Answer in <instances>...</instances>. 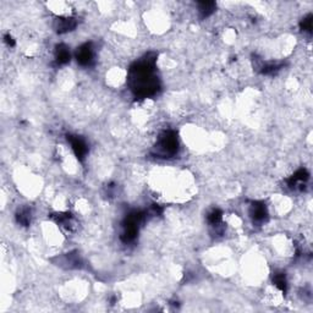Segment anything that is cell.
Here are the masks:
<instances>
[{
    "label": "cell",
    "instance_id": "4fadbf2b",
    "mask_svg": "<svg viewBox=\"0 0 313 313\" xmlns=\"http://www.w3.org/2000/svg\"><path fill=\"white\" fill-rule=\"evenodd\" d=\"M16 219H17L18 224L23 225V227H28L31 223V211L28 208L21 209L17 213V215H16Z\"/></svg>",
    "mask_w": 313,
    "mask_h": 313
},
{
    "label": "cell",
    "instance_id": "ba28073f",
    "mask_svg": "<svg viewBox=\"0 0 313 313\" xmlns=\"http://www.w3.org/2000/svg\"><path fill=\"white\" fill-rule=\"evenodd\" d=\"M76 20L72 17H58L55 20V23H54V27H55L56 32L61 34L67 33V32L72 31L76 27Z\"/></svg>",
    "mask_w": 313,
    "mask_h": 313
},
{
    "label": "cell",
    "instance_id": "9a60e30c",
    "mask_svg": "<svg viewBox=\"0 0 313 313\" xmlns=\"http://www.w3.org/2000/svg\"><path fill=\"white\" fill-rule=\"evenodd\" d=\"M4 42H5L6 44H8V47H10V48H13V47H15V39L13 38V37L10 36V34H5L4 36Z\"/></svg>",
    "mask_w": 313,
    "mask_h": 313
},
{
    "label": "cell",
    "instance_id": "52a82bcc",
    "mask_svg": "<svg viewBox=\"0 0 313 313\" xmlns=\"http://www.w3.org/2000/svg\"><path fill=\"white\" fill-rule=\"evenodd\" d=\"M308 179H310L308 171L306 170V169H298L293 176H290V178L286 180V183H288V186L291 190H302V186L307 182Z\"/></svg>",
    "mask_w": 313,
    "mask_h": 313
},
{
    "label": "cell",
    "instance_id": "5b68a950",
    "mask_svg": "<svg viewBox=\"0 0 313 313\" xmlns=\"http://www.w3.org/2000/svg\"><path fill=\"white\" fill-rule=\"evenodd\" d=\"M67 141L71 145L72 150H74L75 155L77 157L79 161H83L86 158L87 153H88V146H87L86 141L83 138H81L80 136L70 135L67 136Z\"/></svg>",
    "mask_w": 313,
    "mask_h": 313
},
{
    "label": "cell",
    "instance_id": "8fae6325",
    "mask_svg": "<svg viewBox=\"0 0 313 313\" xmlns=\"http://www.w3.org/2000/svg\"><path fill=\"white\" fill-rule=\"evenodd\" d=\"M207 219H208V223L212 225V227L218 228L219 225L222 224V220H223L222 211H220V209H213V211L208 214Z\"/></svg>",
    "mask_w": 313,
    "mask_h": 313
},
{
    "label": "cell",
    "instance_id": "30bf717a",
    "mask_svg": "<svg viewBox=\"0 0 313 313\" xmlns=\"http://www.w3.org/2000/svg\"><path fill=\"white\" fill-rule=\"evenodd\" d=\"M215 10V3L213 1H201L198 3V13L202 18L208 17Z\"/></svg>",
    "mask_w": 313,
    "mask_h": 313
},
{
    "label": "cell",
    "instance_id": "9c48e42d",
    "mask_svg": "<svg viewBox=\"0 0 313 313\" xmlns=\"http://www.w3.org/2000/svg\"><path fill=\"white\" fill-rule=\"evenodd\" d=\"M54 59H55V64L61 66V65H66L71 59V54H70L69 48L65 44H59L55 48V53H54Z\"/></svg>",
    "mask_w": 313,
    "mask_h": 313
},
{
    "label": "cell",
    "instance_id": "8992f818",
    "mask_svg": "<svg viewBox=\"0 0 313 313\" xmlns=\"http://www.w3.org/2000/svg\"><path fill=\"white\" fill-rule=\"evenodd\" d=\"M249 215L256 224H263L268 218L267 207L262 202H253L249 208Z\"/></svg>",
    "mask_w": 313,
    "mask_h": 313
},
{
    "label": "cell",
    "instance_id": "277c9868",
    "mask_svg": "<svg viewBox=\"0 0 313 313\" xmlns=\"http://www.w3.org/2000/svg\"><path fill=\"white\" fill-rule=\"evenodd\" d=\"M51 219L54 222L64 230V231L72 232L76 229V222H75L74 216L70 213H55L51 214Z\"/></svg>",
    "mask_w": 313,
    "mask_h": 313
},
{
    "label": "cell",
    "instance_id": "6da1fadb",
    "mask_svg": "<svg viewBox=\"0 0 313 313\" xmlns=\"http://www.w3.org/2000/svg\"><path fill=\"white\" fill-rule=\"evenodd\" d=\"M155 60L157 54L148 53L142 60L137 61L130 67V87L137 98H148L157 95L159 86L158 77L155 76Z\"/></svg>",
    "mask_w": 313,
    "mask_h": 313
},
{
    "label": "cell",
    "instance_id": "7a4b0ae2",
    "mask_svg": "<svg viewBox=\"0 0 313 313\" xmlns=\"http://www.w3.org/2000/svg\"><path fill=\"white\" fill-rule=\"evenodd\" d=\"M179 149V141L176 132L168 130L164 131L159 137L157 146H155V152L159 157H164V158H170L178 153Z\"/></svg>",
    "mask_w": 313,
    "mask_h": 313
},
{
    "label": "cell",
    "instance_id": "7c38bea8",
    "mask_svg": "<svg viewBox=\"0 0 313 313\" xmlns=\"http://www.w3.org/2000/svg\"><path fill=\"white\" fill-rule=\"evenodd\" d=\"M273 283H274V285L277 286L280 291L286 293V289H288V281H286V278L284 273H275L274 277H273Z\"/></svg>",
    "mask_w": 313,
    "mask_h": 313
},
{
    "label": "cell",
    "instance_id": "3957f363",
    "mask_svg": "<svg viewBox=\"0 0 313 313\" xmlns=\"http://www.w3.org/2000/svg\"><path fill=\"white\" fill-rule=\"evenodd\" d=\"M76 60L81 66H89L95 60V50L92 43H84L77 49Z\"/></svg>",
    "mask_w": 313,
    "mask_h": 313
},
{
    "label": "cell",
    "instance_id": "5bb4252c",
    "mask_svg": "<svg viewBox=\"0 0 313 313\" xmlns=\"http://www.w3.org/2000/svg\"><path fill=\"white\" fill-rule=\"evenodd\" d=\"M301 28H302L303 32L311 33V31H312V15H308L307 17L303 18V21L301 22Z\"/></svg>",
    "mask_w": 313,
    "mask_h": 313
}]
</instances>
